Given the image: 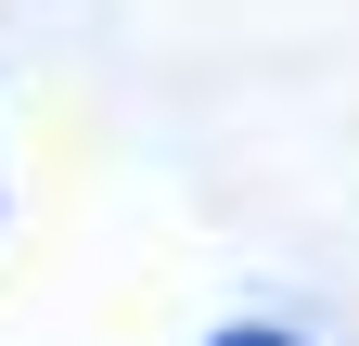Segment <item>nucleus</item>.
<instances>
[{
	"mask_svg": "<svg viewBox=\"0 0 359 346\" xmlns=\"http://www.w3.org/2000/svg\"><path fill=\"white\" fill-rule=\"evenodd\" d=\"M218 346H295V333H218Z\"/></svg>",
	"mask_w": 359,
	"mask_h": 346,
	"instance_id": "nucleus-1",
	"label": "nucleus"
}]
</instances>
